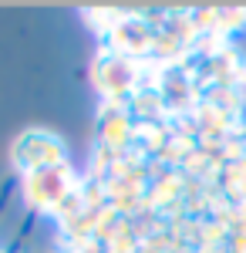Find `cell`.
I'll use <instances>...</instances> for the list:
<instances>
[{"mask_svg":"<svg viewBox=\"0 0 246 253\" xmlns=\"http://www.w3.org/2000/svg\"><path fill=\"white\" fill-rule=\"evenodd\" d=\"M20 186H24V199L31 203V210H38V213H57L61 203L81 186V179L64 162V166H51V169H41V172H27Z\"/></svg>","mask_w":246,"mask_h":253,"instance_id":"cell-1","label":"cell"},{"mask_svg":"<svg viewBox=\"0 0 246 253\" xmlns=\"http://www.w3.org/2000/svg\"><path fill=\"white\" fill-rule=\"evenodd\" d=\"M10 159L17 162V169L27 172H41V169H51V166H64L68 162V145L54 135V132H44V128H27L14 138L10 145Z\"/></svg>","mask_w":246,"mask_h":253,"instance_id":"cell-2","label":"cell"}]
</instances>
